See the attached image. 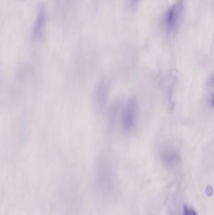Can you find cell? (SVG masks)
Listing matches in <instances>:
<instances>
[{
  "label": "cell",
  "instance_id": "6da1fadb",
  "mask_svg": "<svg viewBox=\"0 0 214 215\" xmlns=\"http://www.w3.org/2000/svg\"><path fill=\"white\" fill-rule=\"evenodd\" d=\"M94 186L102 203L110 204L118 197V174L112 153L104 151L97 158L94 173Z\"/></svg>",
  "mask_w": 214,
  "mask_h": 215
},
{
  "label": "cell",
  "instance_id": "7a4b0ae2",
  "mask_svg": "<svg viewBox=\"0 0 214 215\" xmlns=\"http://www.w3.org/2000/svg\"><path fill=\"white\" fill-rule=\"evenodd\" d=\"M98 55L92 48L81 49L75 56L72 65V76L75 82L84 83L87 81L95 69Z\"/></svg>",
  "mask_w": 214,
  "mask_h": 215
},
{
  "label": "cell",
  "instance_id": "3957f363",
  "mask_svg": "<svg viewBox=\"0 0 214 215\" xmlns=\"http://www.w3.org/2000/svg\"><path fill=\"white\" fill-rule=\"evenodd\" d=\"M61 196L63 215H80V198L77 189L69 185L63 189Z\"/></svg>",
  "mask_w": 214,
  "mask_h": 215
},
{
  "label": "cell",
  "instance_id": "277c9868",
  "mask_svg": "<svg viewBox=\"0 0 214 215\" xmlns=\"http://www.w3.org/2000/svg\"><path fill=\"white\" fill-rule=\"evenodd\" d=\"M136 115V101L131 98L127 101L121 111V129L124 134H129L134 129Z\"/></svg>",
  "mask_w": 214,
  "mask_h": 215
},
{
  "label": "cell",
  "instance_id": "5b68a950",
  "mask_svg": "<svg viewBox=\"0 0 214 215\" xmlns=\"http://www.w3.org/2000/svg\"><path fill=\"white\" fill-rule=\"evenodd\" d=\"M183 8V0H177L166 12L163 18V23L169 33H173L178 29L181 17Z\"/></svg>",
  "mask_w": 214,
  "mask_h": 215
},
{
  "label": "cell",
  "instance_id": "8992f818",
  "mask_svg": "<svg viewBox=\"0 0 214 215\" xmlns=\"http://www.w3.org/2000/svg\"><path fill=\"white\" fill-rule=\"evenodd\" d=\"M46 22H47L46 7L43 3H41L39 4L37 8V17L32 30V38L35 41H40L43 38Z\"/></svg>",
  "mask_w": 214,
  "mask_h": 215
},
{
  "label": "cell",
  "instance_id": "52a82bcc",
  "mask_svg": "<svg viewBox=\"0 0 214 215\" xmlns=\"http://www.w3.org/2000/svg\"><path fill=\"white\" fill-rule=\"evenodd\" d=\"M109 82L108 79L103 78L99 83L95 91V103L99 111H103L109 96Z\"/></svg>",
  "mask_w": 214,
  "mask_h": 215
},
{
  "label": "cell",
  "instance_id": "ba28073f",
  "mask_svg": "<svg viewBox=\"0 0 214 215\" xmlns=\"http://www.w3.org/2000/svg\"><path fill=\"white\" fill-rule=\"evenodd\" d=\"M72 0H57V5L59 9L66 10L70 7Z\"/></svg>",
  "mask_w": 214,
  "mask_h": 215
},
{
  "label": "cell",
  "instance_id": "9c48e42d",
  "mask_svg": "<svg viewBox=\"0 0 214 215\" xmlns=\"http://www.w3.org/2000/svg\"><path fill=\"white\" fill-rule=\"evenodd\" d=\"M141 0H128V7L131 10L137 8Z\"/></svg>",
  "mask_w": 214,
  "mask_h": 215
},
{
  "label": "cell",
  "instance_id": "30bf717a",
  "mask_svg": "<svg viewBox=\"0 0 214 215\" xmlns=\"http://www.w3.org/2000/svg\"><path fill=\"white\" fill-rule=\"evenodd\" d=\"M184 215H197V213L193 209L184 206Z\"/></svg>",
  "mask_w": 214,
  "mask_h": 215
},
{
  "label": "cell",
  "instance_id": "8fae6325",
  "mask_svg": "<svg viewBox=\"0 0 214 215\" xmlns=\"http://www.w3.org/2000/svg\"><path fill=\"white\" fill-rule=\"evenodd\" d=\"M206 193L208 196H211L213 194V189L211 186H208L206 189Z\"/></svg>",
  "mask_w": 214,
  "mask_h": 215
},
{
  "label": "cell",
  "instance_id": "7c38bea8",
  "mask_svg": "<svg viewBox=\"0 0 214 215\" xmlns=\"http://www.w3.org/2000/svg\"><path fill=\"white\" fill-rule=\"evenodd\" d=\"M211 103H212V105L213 106H214V96H213V99H212V100Z\"/></svg>",
  "mask_w": 214,
  "mask_h": 215
}]
</instances>
